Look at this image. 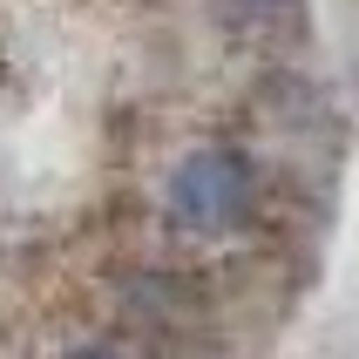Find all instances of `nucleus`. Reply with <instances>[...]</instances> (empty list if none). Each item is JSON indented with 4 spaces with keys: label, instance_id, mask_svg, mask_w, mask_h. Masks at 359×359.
<instances>
[{
    "label": "nucleus",
    "instance_id": "1",
    "mask_svg": "<svg viewBox=\"0 0 359 359\" xmlns=\"http://www.w3.org/2000/svg\"><path fill=\"white\" fill-rule=\"evenodd\" d=\"M163 210L177 231L190 238H231L251 224L258 210V177H251V163L238 149H224V142H203L190 156L163 177Z\"/></svg>",
    "mask_w": 359,
    "mask_h": 359
}]
</instances>
